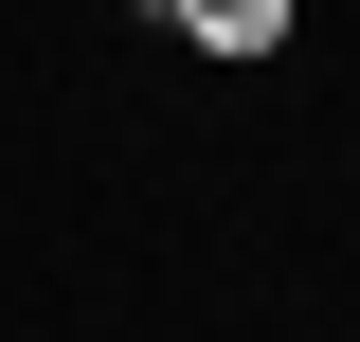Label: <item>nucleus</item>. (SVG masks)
Here are the masks:
<instances>
[{
	"label": "nucleus",
	"mask_w": 360,
	"mask_h": 342,
	"mask_svg": "<svg viewBox=\"0 0 360 342\" xmlns=\"http://www.w3.org/2000/svg\"><path fill=\"white\" fill-rule=\"evenodd\" d=\"M162 37H198V54H234V72H252V54H288V0H180Z\"/></svg>",
	"instance_id": "nucleus-1"
}]
</instances>
